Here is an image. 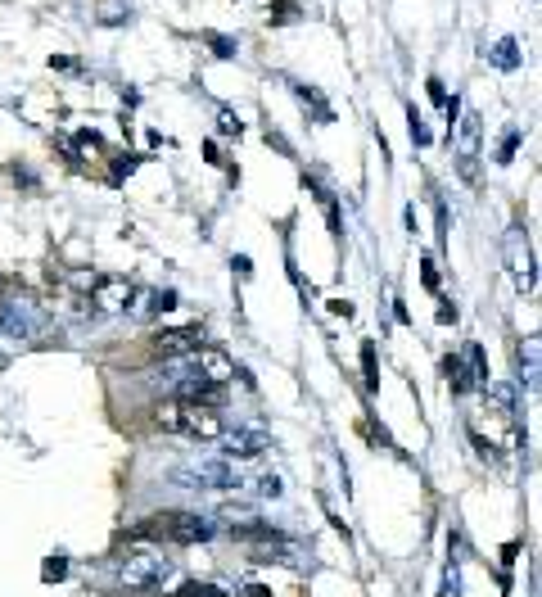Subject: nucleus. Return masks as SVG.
Masks as SVG:
<instances>
[{"label":"nucleus","instance_id":"17","mask_svg":"<svg viewBox=\"0 0 542 597\" xmlns=\"http://www.w3.org/2000/svg\"><path fill=\"white\" fill-rule=\"evenodd\" d=\"M362 367H366V385H375V349L371 344L362 349Z\"/></svg>","mask_w":542,"mask_h":597},{"label":"nucleus","instance_id":"9","mask_svg":"<svg viewBox=\"0 0 542 597\" xmlns=\"http://www.w3.org/2000/svg\"><path fill=\"white\" fill-rule=\"evenodd\" d=\"M222 525H226L231 534H258V530H262V521L249 512V507H226V512H222Z\"/></svg>","mask_w":542,"mask_h":597},{"label":"nucleus","instance_id":"8","mask_svg":"<svg viewBox=\"0 0 542 597\" xmlns=\"http://www.w3.org/2000/svg\"><path fill=\"white\" fill-rule=\"evenodd\" d=\"M506 258H511V276L520 290H533V254H529V240H524V231H511L506 236Z\"/></svg>","mask_w":542,"mask_h":597},{"label":"nucleus","instance_id":"3","mask_svg":"<svg viewBox=\"0 0 542 597\" xmlns=\"http://www.w3.org/2000/svg\"><path fill=\"white\" fill-rule=\"evenodd\" d=\"M136 534H163V539H172V543H199L213 534V521H204V516H195V512H168L154 525H141Z\"/></svg>","mask_w":542,"mask_h":597},{"label":"nucleus","instance_id":"20","mask_svg":"<svg viewBox=\"0 0 542 597\" xmlns=\"http://www.w3.org/2000/svg\"><path fill=\"white\" fill-rule=\"evenodd\" d=\"M222 132H226V136H231V132L240 136V118H235V114H222Z\"/></svg>","mask_w":542,"mask_h":597},{"label":"nucleus","instance_id":"11","mask_svg":"<svg viewBox=\"0 0 542 597\" xmlns=\"http://www.w3.org/2000/svg\"><path fill=\"white\" fill-rule=\"evenodd\" d=\"M443 376H448L452 394H466V389L475 385V376L466 371V362H461V358H443Z\"/></svg>","mask_w":542,"mask_h":597},{"label":"nucleus","instance_id":"1","mask_svg":"<svg viewBox=\"0 0 542 597\" xmlns=\"http://www.w3.org/2000/svg\"><path fill=\"white\" fill-rule=\"evenodd\" d=\"M154 426L163 430V435H181V439H199V444H208V439L222 435V417H217L213 403H204V398H163L159 408H154Z\"/></svg>","mask_w":542,"mask_h":597},{"label":"nucleus","instance_id":"18","mask_svg":"<svg viewBox=\"0 0 542 597\" xmlns=\"http://www.w3.org/2000/svg\"><path fill=\"white\" fill-rule=\"evenodd\" d=\"M208 41H213V50H217L222 59H231V55H235V41H231V37H208Z\"/></svg>","mask_w":542,"mask_h":597},{"label":"nucleus","instance_id":"10","mask_svg":"<svg viewBox=\"0 0 542 597\" xmlns=\"http://www.w3.org/2000/svg\"><path fill=\"white\" fill-rule=\"evenodd\" d=\"M131 285L127 281H118V276H109V281H100V294H95V299H100V308H127L131 299Z\"/></svg>","mask_w":542,"mask_h":597},{"label":"nucleus","instance_id":"14","mask_svg":"<svg viewBox=\"0 0 542 597\" xmlns=\"http://www.w3.org/2000/svg\"><path fill=\"white\" fill-rule=\"evenodd\" d=\"M493 59H497V64H502V68H515V41H497Z\"/></svg>","mask_w":542,"mask_h":597},{"label":"nucleus","instance_id":"19","mask_svg":"<svg viewBox=\"0 0 542 597\" xmlns=\"http://www.w3.org/2000/svg\"><path fill=\"white\" fill-rule=\"evenodd\" d=\"M240 597H276V593H271V588H262V584H244Z\"/></svg>","mask_w":542,"mask_h":597},{"label":"nucleus","instance_id":"12","mask_svg":"<svg viewBox=\"0 0 542 597\" xmlns=\"http://www.w3.org/2000/svg\"><path fill=\"white\" fill-rule=\"evenodd\" d=\"M294 19H303L294 0H281V5H271V23H294Z\"/></svg>","mask_w":542,"mask_h":597},{"label":"nucleus","instance_id":"16","mask_svg":"<svg viewBox=\"0 0 542 597\" xmlns=\"http://www.w3.org/2000/svg\"><path fill=\"white\" fill-rule=\"evenodd\" d=\"M258 493H262V498H276V493H281V480H276V475H262Z\"/></svg>","mask_w":542,"mask_h":597},{"label":"nucleus","instance_id":"15","mask_svg":"<svg viewBox=\"0 0 542 597\" xmlns=\"http://www.w3.org/2000/svg\"><path fill=\"white\" fill-rule=\"evenodd\" d=\"M177 597H222V588H213V584H186Z\"/></svg>","mask_w":542,"mask_h":597},{"label":"nucleus","instance_id":"2","mask_svg":"<svg viewBox=\"0 0 542 597\" xmlns=\"http://www.w3.org/2000/svg\"><path fill=\"white\" fill-rule=\"evenodd\" d=\"M168 575H172V561L163 557V552H131V557L122 561V570H118L122 588H154Z\"/></svg>","mask_w":542,"mask_h":597},{"label":"nucleus","instance_id":"6","mask_svg":"<svg viewBox=\"0 0 542 597\" xmlns=\"http://www.w3.org/2000/svg\"><path fill=\"white\" fill-rule=\"evenodd\" d=\"M181 484H195V489H217V493H226V489H240V475H235V466L226 462H199L195 471H190V480H181Z\"/></svg>","mask_w":542,"mask_h":597},{"label":"nucleus","instance_id":"4","mask_svg":"<svg viewBox=\"0 0 542 597\" xmlns=\"http://www.w3.org/2000/svg\"><path fill=\"white\" fill-rule=\"evenodd\" d=\"M222 457L226 462H253V457H262L271 448L267 435H258V430H222Z\"/></svg>","mask_w":542,"mask_h":597},{"label":"nucleus","instance_id":"7","mask_svg":"<svg viewBox=\"0 0 542 597\" xmlns=\"http://www.w3.org/2000/svg\"><path fill=\"white\" fill-rule=\"evenodd\" d=\"M154 349L163 358H190L195 349H204V331L199 326H177V331H159L154 335Z\"/></svg>","mask_w":542,"mask_h":597},{"label":"nucleus","instance_id":"5","mask_svg":"<svg viewBox=\"0 0 542 597\" xmlns=\"http://www.w3.org/2000/svg\"><path fill=\"white\" fill-rule=\"evenodd\" d=\"M186 362L199 371V376L208 380V385H226V380H235V371H240L231 358H226L222 349H208V344H204V349H195V353H190Z\"/></svg>","mask_w":542,"mask_h":597},{"label":"nucleus","instance_id":"13","mask_svg":"<svg viewBox=\"0 0 542 597\" xmlns=\"http://www.w3.org/2000/svg\"><path fill=\"white\" fill-rule=\"evenodd\" d=\"M520 362H524V376H529L533 380V367H538V344H520Z\"/></svg>","mask_w":542,"mask_h":597}]
</instances>
